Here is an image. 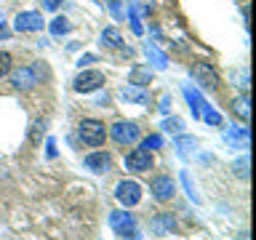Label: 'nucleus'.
<instances>
[{
	"instance_id": "21",
	"label": "nucleus",
	"mask_w": 256,
	"mask_h": 240,
	"mask_svg": "<svg viewBox=\"0 0 256 240\" xmlns=\"http://www.w3.org/2000/svg\"><path fill=\"white\" fill-rule=\"evenodd\" d=\"M195 147H198V142L192 139V136H176V150H179V155H190Z\"/></svg>"
},
{
	"instance_id": "9",
	"label": "nucleus",
	"mask_w": 256,
	"mask_h": 240,
	"mask_svg": "<svg viewBox=\"0 0 256 240\" xmlns=\"http://www.w3.org/2000/svg\"><path fill=\"white\" fill-rule=\"evenodd\" d=\"M126 168L128 171H134V174H142V171H150L152 168V155H150V150H134V152H128L126 155Z\"/></svg>"
},
{
	"instance_id": "4",
	"label": "nucleus",
	"mask_w": 256,
	"mask_h": 240,
	"mask_svg": "<svg viewBox=\"0 0 256 240\" xmlns=\"http://www.w3.org/2000/svg\"><path fill=\"white\" fill-rule=\"evenodd\" d=\"M110 227L115 235L120 238H128L131 235L136 240V222H134V216L131 214H126V211H112L110 214Z\"/></svg>"
},
{
	"instance_id": "25",
	"label": "nucleus",
	"mask_w": 256,
	"mask_h": 240,
	"mask_svg": "<svg viewBox=\"0 0 256 240\" xmlns=\"http://www.w3.org/2000/svg\"><path fill=\"white\" fill-rule=\"evenodd\" d=\"M232 171H235V174L240 176V179H248V155H243V158H240L238 163L232 166Z\"/></svg>"
},
{
	"instance_id": "30",
	"label": "nucleus",
	"mask_w": 256,
	"mask_h": 240,
	"mask_svg": "<svg viewBox=\"0 0 256 240\" xmlns=\"http://www.w3.org/2000/svg\"><path fill=\"white\" fill-rule=\"evenodd\" d=\"M160 112H163V115L171 112V96H160Z\"/></svg>"
},
{
	"instance_id": "10",
	"label": "nucleus",
	"mask_w": 256,
	"mask_h": 240,
	"mask_svg": "<svg viewBox=\"0 0 256 240\" xmlns=\"http://www.w3.org/2000/svg\"><path fill=\"white\" fill-rule=\"evenodd\" d=\"M152 195H155V200H160V203H166V200H171L174 198V192H176V184L171 176H166V174H160L152 179Z\"/></svg>"
},
{
	"instance_id": "14",
	"label": "nucleus",
	"mask_w": 256,
	"mask_h": 240,
	"mask_svg": "<svg viewBox=\"0 0 256 240\" xmlns=\"http://www.w3.org/2000/svg\"><path fill=\"white\" fill-rule=\"evenodd\" d=\"M144 54H147V59H150V64H155L158 70H166L168 67V56L160 51V48L155 46V43H147L144 46Z\"/></svg>"
},
{
	"instance_id": "23",
	"label": "nucleus",
	"mask_w": 256,
	"mask_h": 240,
	"mask_svg": "<svg viewBox=\"0 0 256 240\" xmlns=\"http://www.w3.org/2000/svg\"><path fill=\"white\" fill-rule=\"evenodd\" d=\"M182 184H184V190H187V195H190L192 203H200V195L195 192V184L190 182V174L187 171H182Z\"/></svg>"
},
{
	"instance_id": "13",
	"label": "nucleus",
	"mask_w": 256,
	"mask_h": 240,
	"mask_svg": "<svg viewBox=\"0 0 256 240\" xmlns=\"http://www.w3.org/2000/svg\"><path fill=\"white\" fill-rule=\"evenodd\" d=\"M86 168L94 174H104L110 168V155L107 152H91V155H86Z\"/></svg>"
},
{
	"instance_id": "29",
	"label": "nucleus",
	"mask_w": 256,
	"mask_h": 240,
	"mask_svg": "<svg viewBox=\"0 0 256 240\" xmlns=\"http://www.w3.org/2000/svg\"><path fill=\"white\" fill-rule=\"evenodd\" d=\"M40 128H46L43 120H38V123L32 126V142H35V144H40Z\"/></svg>"
},
{
	"instance_id": "1",
	"label": "nucleus",
	"mask_w": 256,
	"mask_h": 240,
	"mask_svg": "<svg viewBox=\"0 0 256 240\" xmlns=\"http://www.w3.org/2000/svg\"><path fill=\"white\" fill-rule=\"evenodd\" d=\"M40 78H46V67L40 64H22L11 72V86L14 88H35L40 83Z\"/></svg>"
},
{
	"instance_id": "3",
	"label": "nucleus",
	"mask_w": 256,
	"mask_h": 240,
	"mask_svg": "<svg viewBox=\"0 0 256 240\" xmlns=\"http://www.w3.org/2000/svg\"><path fill=\"white\" fill-rule=\"evenodd\" d=\"M190 75L195 78V83L200 88H206V91H216V88H219V75H216V70L211 67V64H203V62L192 64Z\"/></svg>"
},
{
	"instance_id": "26",
	"label": "nucleus",
	"mask_w": 256,
	"mask_h": 240,
	"mask_svg": "<svg viewBox=\"0 0 256 240\" xmlns=\"http://www.w3.org/2000/svg\"><path fill=\"white\" fill-rule=\"evenodd\" d=\"M11 54H6V51H0V78H6L8 72H11Z\"/></svg>"
},
{
	"instance_id": "28",
	"label": "nucleus",
	"mask_w": 256,
	"mask_h": 240,
	"mask_svg": "<svg viewBox=\"0 0 256 240\" xmlns=\"http://www.w3.org/2000/svg\"><path fill=\"white\" fill-rule=\"evenodd\" d=\"M40 6H43V11H56L62 6V0H40Z\"/></svg>"
},
{
	"instance_id": "32",
	"label": "nucleus",
	"mask_w": 256,
	"mask_h": 240,
	"mask_svg": "<svg viewBox=\"0 0 256 240\" xmlns=\"http://www.w3.org/2000/svg\"><path fill=\"white\" fill-rule=\"evenodd\" d=\"M46 155H48V158H56V142H54V139L46 142Z\"/></svg>"
},
{
	"instance_id": "6",
	"label": "nucleus",
	"mask_w": 256,
	"mask_h": 240,
	"mask_svg": "<svg viewBox=\"0 0 256 240\" xmlns=\"http://www.w3.org/2000/svg\"><path fill=\"white\" fill-rule=\"evenodd\" d=\"M115 198H118V203L120 206H126V208H134L136 203L142 200V187L136 182H120L118 187H115Z\"/></svg>"
},
{
	"instance_id": "22",
	"label": "nucleus",
	"mask_w": 256,
	"mask_h": 240,
	"mask_svg": "<svg viewBox=\"0 0 256 240\" xmlns=\"http://www.w3.org/2000/svg\"><path fill=\"white\" fill-rule=\"evenodd\" d=\"M128 22H131V30H134V35H142L144 27H142V19H139V8H136L131 3V8H128Z\"/></svg>"
},
{
	"instance_id": "2",
	"label": "nucleus",
	"mask_w": 256,
	"mask_h": 240,
	"mask_svg": "<svg viewBox=\"0 0 256 240\" xmlns=\"http://www.w3.org/2000/svg\"><path fill=\"white\" fill-rule=\"evenodd\" d=\"M78 136L88 144V147H102L104 139H107V126H104L102 120H94V118L80 120V126H78Z\"/></svg>"
},
{
	"instance_id": "20",
	"label": "nucleus",
	"mask_w": 256,
	"mask_h": 240,
	"mask_svg": "<svg viewBox=\"0 0 256 240\" xmlns=\"http://www.w3.org/2000/svg\"><path fill=\"white\" fill-rule=\"evenodd\" d=\"M227 142L230 144H240V147H248V128H230L227 131Z\"/></svg>"
},
{
	"instance_id": "5",
	"label": "nucleus",
	"mask_w": 256,
	"mask_h": 240,
	"mask_svg": "<svg viewBox=\"0 0 256 240\" xmlns=\"http://www.w3.org/2000/svg\"><path fill=\"white\" fill-rule=\"evenodd\" d=\"M110 136L118 144H134L139 139V126L131 123V120H118V123L110 126Z\"/></svg>"
},
{
	"instance_id": "19",
	"label": "nucleus",
	"mask_w": 256,
	"mask_h": 240,
	"mask_svg": "<svg viewBox=\"0 0 256 240\" xmlns=\"http://www.w3.org/2000/svg\"><path fill=\"white\" fill-rule=\"evenodd\" d=\"M48 30H51L54 38H62V35H67V32L72 30V24H70V19H64V16H56V19L48 24Z\"/></svg>"
},
{
	"instance_id": "12",
	"label": "nucleus",
	"mask_w": 256,
	"mask_h": 240,
	"mask_svg": "<svg viewBox=\"0 0 256 240\" xmlns=\"http://www.w3.org/2000/svg\"><path fill=\"white\" fill-rule=\"evenodd\" d=\"M174 227H176V222H174L171 214H158V216H152V222H150L152 235H168Z\"/></svg>"
},
{
	"instance_id": "27",
	"label": "nucleus",
	"mask_w": 256,
	"mask_h": 240,
	"mask_svg": "<svg viewBox=\"0 0 256 240\" xmlns=\"http://www.w3.org/2000/svg\"><path fill=\"white\" fill-rule=\"evenodd\" d=\"M160 144H163V136H158V134H152V136H147V139L142 142V147L144 150H158Z\"/></svg>"
},
{
	"instance_id": "33",
	"label": "nucleus",
	"mask_w": 256,
	"mask_h": 240,
	"mask_svg": "<svg viewBox=\"0 0 256 240\" xmlns=\"http://www.w3.org/2000/svg\"><path fill=\"white\" fill-rule=\"evenodd\" d=\"M240 240H248V235H240Z\"/></svg>"
},
{
	"instance_id": "17",
	"label": "nucleus",
	"mask_w": 256,
	"mask_h": 240,
	"mask_svg": "<svg viewBox=\"0 0 256 240\" xmlns=\"http://www.w3.org/2000/svg\"><path fill=\"white\" fill-rule=\"evenodd\" d=\"M150 80H152L150 67H134L131 75H128V83H134V86H150Z\"/></svg>"
},
{
	"instance_id": "8",
	"label": "nucleus",
	"mask_w": 256,
	"mask_h": 240,
	"mask_svg": "<svg viewBox=\"0 0 256 240\" xmlns=\"http://www.w3.org/2000/svg\"><path fill=\"white\" fill-rule=\"evenodd\" d=\"M14 30L16 32H38L43 30V14L38 11H19L14 19Z\"/></svg>"
},
{
	"instance_id": "31",
	"label": "nucleus",
	"mask_w": 256,
	"mask_h": 240,
	"mask_svg": "<svg viewBox=\"0 0 256 240\" xmlns=\"http://www.w3.org/2000/svg\"><path fill=\"white\" fill-rule=\"evenodd\" d=\"M94 62H96V56H94V54H83V56L78 59L80 67H86V64H94Z\"/></svg>"
},
{
	"instance_id": "24",
	"label": "nucleus",
	"mask_w": 256,
	"mask_h": 240,
	"mask_svg": "<svg viewBox=\"0 0 256 240\" xmlns=\"http://www.w3.org/2000/svg\"><path fill=\"white\" fill-rule=\"evenodd\" d=\"M160 128H163V131H168V134H179L182 128H184V123H182L179 118H166V120H163V126H160Z\"/></svg>"
},
{
	"instance_id": "7",
	"label": "nucleus",
	"mask_w": 256,
	"mask_h": 240,
	"mask_svg": "<svg viewBox=\"0 0 256 240\" xmlns=\"http://www.w3.org/2000/svg\"><path fill=\"white\" fill-rule=\"evenodd\" d=\"M72 86H75L78 94H91V91H96V88L104 86V75L99 70H83L75 78V83H72Z\"/></svg>"
},
{
	"instance_id": "18",
	"label": "nucleus",
	"mask_w": 256,
	"mask_h": 240,
	"mask_svg": "<svg viewBox=\"0 0 256 240\" xmlns=\"http://www.w3.org/2000/svg\"><path fill=\"white\" fill-rule=\"evenodd\" d=\"M200 118H203L208 126H222V115H219V112H216V110H214L206 99L200 102Z\"/></svg>"
},
{
	"instance_id": "15",
	"label": "nucleus",
	"mask_w": 256,
	"mask_h": 240,
	"mask_svg": "<svg viewBox=\"0 0 256 240\" xmlns=\"http://www.w3.org/2000/svg\"><path fill=\"white\" fill-rule=\"evenodd\" d=\"M230 107H232V112H235V115H238L240 120H246V123L251 120V110H248V94H246V91H243V96L232 99Z\"/></svg>"
},
{
	"instance_id": "11",
	"label": "nucleus",
	"mask_w": 256,
	"mask_h": 240,
	"mask_svg": "<svg viewBox=\"0 0 256 240\" xmlns=\"http://www.w3.org/2000/svg\"><path fill=\"white\" fill-rule=\"evenodd\" d=\"M120 99L134 102V104H147V102H150V94L144 91V86H134V83H128V86L120 88Z\"/></svg>"
},
{
	"instance_id": "16",
	"label": "nucleus",
	"mask_w": 256,
	"mask_h": 240,
	"mask_svg": "<svg viewBox=\"0 0 256 240\" xmlns=\"http://www.w3.org/2000/svg\"><path fill=\"white\" fill-rule=\"evenodd\" d=\"M102 46L104 48H120V43H123V38H120V30L118 27H107L102 30Z\"/></svg>"
}]
</instances>
